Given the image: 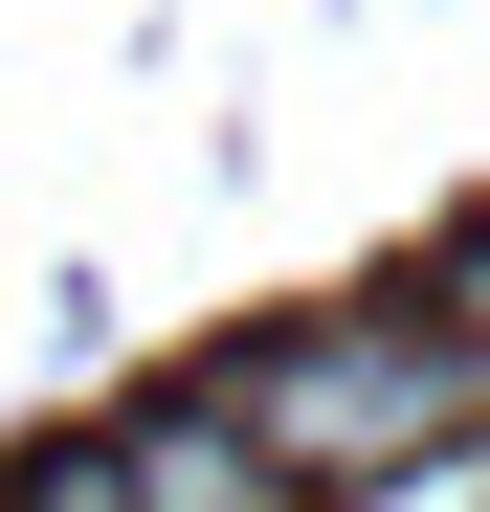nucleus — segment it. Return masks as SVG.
<instances>
[{
  "mask_svg": "<svg viewBox=\"0 0 490 512\" xmlns=\"http://www.w3.org/2000/svg\"><path fill=\"white\" fill-rule=\"evenodd\" d=\"M223 423L290 490H379V468H424V446L490 423V357H468L446 312H312V334H268V357L223 379Z\"/></svg>",
  "mask_w": 490,
  "mask_h": 512,
  "instance_id": "obj_1",
  "label": "nucleus"
},
{
  "mask_svg": "<svg viewBox=\"0 0 490 512\" xmlns=\"http://www.w3.org/2000/svg\"><path fill=\"white\" fill-rule=\"evenodd\" d=\"M112 490H134V512H312V490L245 446L223 401H156V423H112Z\"/></svg>",
  "mask_w": 490,
  "mask_h": 512,
  "instance_id": "obj_2",
  "label": "nucleus"
},
{
  "mask_svg": "<svg viewBox=\"0 0 490 512\" xmlns=\"http://www.w3.org/2000/svg\"><path fill=\"white\" fill-rule=\"evenodd\" d=\"M23 512H134V490H112V446H67V468H23Z\"/></svg>",
  "mask_w": 490,
  "mask_h": 512,
  "instance_id": "obj_3",
  "label": "nucleus"
},
{
  "mask_svg": "<svg viewBox=\"0 0 490 512\" xmlns=\"http://www.w3.org/2000/svg\"><path fill=\"white\" fill-rule=\"evenodd\" d=\"M446 334H468V357H490V245H468V268H446Z\"/></svg>",
  "mask_w": 490,
  "mask_h": 512,
  "instance_id": "obj_4",
  "label": "nucleus"
}]
</instances>
